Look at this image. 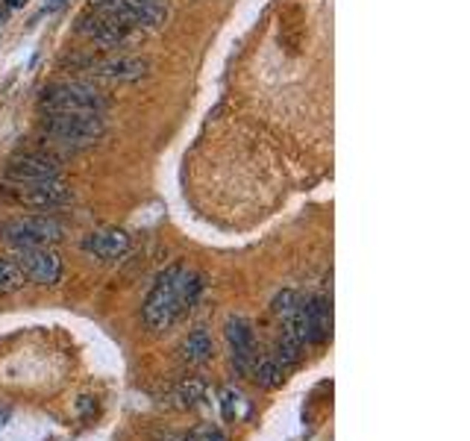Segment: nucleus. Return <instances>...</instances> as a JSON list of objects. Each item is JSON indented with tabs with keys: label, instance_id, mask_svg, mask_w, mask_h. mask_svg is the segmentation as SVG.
I'll return each instance as SVG.
<instances>
[{
	"label": "nucleus",
	"instance_id": "f257e3e1",
	"mask_svg": "<svg viewBox=\"0 0 470 441\" xmlns=\"http://www.w3.org/2000/svg\"><path fill=\"white\" fill-rule=\"evenodd\" d=\"M200 292H203V280L194 271H185L183 265H171L156 280L153 292L141 306L144 327L150 333H165L174 321H180V315H185L197 303Z\"/></svg>",
	"mask_w": 470,
	"mask_h": 441
},
{
	"label": "nucleus",
	"instance_id": "f03ea898",
	"mask_svg": "<svg viewBox=\"0 0 470 441\" xmlns=\"http://www.w3.org/2000/svg\"><path fill=\"white\" fill-rule=\"evenodd\" d=\"M44 132L56 141V145L80 150L95 145L104 136V115L92 112H48L44 118Z\"/></svg>",
	"mask_w": 470,
	"mask_h": 441
},
{
	"label": "nucleus",
	"instance_id": "7ed1b4c3",
	"mask_svg": "<svg viewBox=\"0 0 470 441\" xmlns=\"http://www.w3.org/2000/svg\"><path fill=\"white\" fill-rule=\"evenodd\" d=\"M44 112H92L104 115L106 112V97L97 92L95 86L86 83H56L50 88H44L41 94Z\"/></svg>",
	"mask_w": 470,
	"mask_h": 441
},
{
	"label": "nucleus",
	"instance_id": "20e7f679",
	"mask_svg": "<svg viewBox=\"0 0 470 441\" xmlns=\"http://www.w3.org/2000/svg\"><path fill=\"white\" fill-rule=\"evenodd\" d=\"M92 6L97 13L121 21V24L144 27V30L162 27L167 18L165 0H92Z\"/></svg>",
	"mask_w": 470,
	"mask_h": 441
},
{
	"label": "nucleus",
	"instance_id": "39448f33",
	"mask_svg": "<svg viewBox=\"0 0 470 441\" xmlns=\"http://www.w3.org/2000/svg\"><path fill=\"white\" fill-rule=\"evenodd\" d=\"M0 236H4V241H9L15 250L44 248V245H53V241L62 238V227L48 215H18V218H9L6 224L0 227Z\"/></svg>",
	"mask_w": 470,
	"mask_h": 441
},
{
	"label": "nucleus",
	"instance_id": "423d86ee",
	"mask_svg": "<svg viewBox=\"0 0 470 441\" xmlns=\"http://www.w3.org/2000/svg\"><path fill=\"white\" fill-rule=\"evenodd\" d=\"M6 201L32 209H56L71 203V189L59 180H39V183H6Z\"/></svg>",
	"mask_w": 470,
	"mask_h": 441
},
{
	"label": "nucleus",
	"instance_id": "0eeeda50",
	"mask_svg": "<svg viewBox=\"0 0 470 441\" xmlns=\"http://www.w3.org/2000/svg\"><path fill=\"white\" fill-rule=\"evenodd\" d=\"M15 265L27 280L39 283V285H56L62 280V256L50 245L21 248L15 253Z\"/></svg>",
	"mask_w": 470,
	"mask_h": 441
},
{
	"label": "nucleus",
	"instance_id": "6e6552de",
	"mask_svg": "<svg viewBox=\"0 0 470 441\" xmlns=\"http://www.w3.org/2000/svg\"><path fill=\"white\" fill-rule=\"evenodd\" d=\"M77 32L86 36L88 41L100 44V48H118V44H124L130 39L132 27L121 24V21L109 18L104 13H97V9H88V13L77 18Z\"/></svg>",
	"mask_w": 470,
	"mask_h": 441
},
{
	"label": "nucleus",
	"instance_id": "1a4fd4ad",
	"mask_svg": "<svg viewBox=\"0 0 470 441\" xmlns=\"http://www.w3.org/2000/svg\"><path fill=\"white\" fill-rule=\"evenodd\" d=\"M95 76H104V80H115V83H132L148 76L150 62L141 57H127V53H112V57H97V59H86L83 62Z\"/></svg>",
	"mask_w": 470,
	"mask_h": 441
},
{
	"label": "nucleus",
	"instance_id": "9d476101",
	"mask_svg": "<svg viewBox=\"0 0 470 441\" xmlns=\"http://www.w3.org/2000/svg\"><path fill=\"white\" fill-rule=\"evenodd\" d=\"M227 345H230V359L235 371L248 377L256 362V336H253V324L244 315H232L227 321Z\"/></svg>",
	"mask_w": 470,
	"mask_h": 441
},
{
	"label": "nucleus",
	"instance_id": "9b49d317",
	"mask_svg": "<svg viewBox=\"0 0 470 441\" xmlns=\"http://www.w3.org/2000/svg\"><path fill=\"white\" fill-rule=\"evenodd\" d=\"M9 183H39V180H59V165L50 157H41V153H24L9 162L6 168Z\"/></svg>",
	"mask_w": 470,
	"mask_h": 441
},
{
	"label": "nucleus",
	"instance_id": "f8f14e48",
	"mask_svg": "<svg viewBox=\"0 0 470 441\" xmlns=\"http://www.w3.org/2000/svg\"><path fill=\"white\" fill-rule=\"evenodd\" d=\"M130 248V236L124 233V230H95V233H88L83 238V250L88 253V256L95 259H104V262H112V259H121Z\"/></svg>",
	"mask_w": 470,
	"mask_h": 441
},
{
	"label": "nucleus",
	"instance_id": "ddd939ff",
	"mask_svg": "<svg viewBox=\"0 0 470 441\" xmlns=\"http://www.w3.org/2000/svg\"><path fill=\"white\" fill-rule=\"evenodd\" d=\"M332 338V303L327 297L306 301V345H327Z\"/></svg>",
	"mask_w": 470,
	"mask_h": 441
},
{
	"label": "nucleus",
	"instance_id": "4468645a",
	"mask_svg": "<svg viewBox=\"0 0 470 441\" xmlns=\"http://www.w3.org/2000/svg\"><path fill=\"white\" fill-rule=\"evenodd\" d=\"M180 353L188 365H203V362L212 359V353H215V345H212V336L206 333V329L197 327L194 333H188V338L183 341Z\"/></svg>",
	"mask_w": 470,
	"mask_h": 441
},
{
	"label": "nucleus",
	"instance_id": "2eb2a0df",
	"mask_svg": "<svg viewBox=\"0 0 470 441\" xmlns=\"http://www.w3.org/2000/svg\"><path fill=\"white\" fill-rule=\"evenodd\" d=\"M250 377L256 380V385H259V389L274 392V389H279V385H283L285 368L279 365V362H276L274 356H265V359H256V362H253Z\"/></svg>",
	"mask_w": 470,
	"mask_h": 441
},
{
	"label": "nucleus",
	"instance_id": "dca6fc26",
	"mask_svg": "<svg viewBox=\"0 0 470 441\" xmlns=\"http://www.w3.org/2000/svg\"><path fill=\"white\" fill-rule=\"evenodd\" d=\"M203 394H206L203 380L188 377V380H183V382L174 389L171 400H174V406H180V410H192V406H197L200 400H203Z\"/></svg>",
	"mask_w": 470,
	"mask_h": 441
},
{
	"label": "nucleus",
	"instance_id": "f3484780",
	"mask_svg": "<svg viewBox=\"0 0 470 441\" xmlns=\"http://www.w3.org/2000/svg\"><path fill=\"white\" fill-rule=\"evenodd\" d=\"M303 347H306L303 341H297V338H291L288 333H283V336H279V341H276L274 359L288 371V368H294L300 359H303Z\"/></svg>",
	"mask_w": 470,
	"mask_h": 441
},
{
	"label": "nucleus",
	"instance_id": "a211bd4d",
	"mask_svg": "<svg viewBox=\"0 0 470 441\" xmlns=\"http://www.w3.org/2000/svg\"><path fill=\"white\" fill-rule=\"evenodd\" d=\"M24 274L15 265V259H4L0 256V294H13L24 285Z\"/></svg>",
	"mask_w": 470,
	"mask_h": 441
},
{
	"label": "nucleus",
	"instance_id": "6ab92c4d",
	"mask_svg": "<svg viewBox=\"0 0 470 441\" xmlns=\"http://www.w3.org/2000/svg\"><path fill=\"white\" fill-rule=\"evenodd\" d=\"M300 301H303V297H300L297 292L285 289V292H279V294L274 297L271 309H274V312H276V315H279V318H283V321H285V318H288L291 312H294L297 306H300Z\"/></svg>",
	"mask_w": 470,
	"mask_h": 441
},
{
	"label": "nucleus",
	"instance_id": "aec40b11",
	"mask_svg": "<svg viewBox=\"0 0 470 441\" xmlns=\"http://www.w3.org/2000/svg\"><path fill=\"white\" fill-rule=\"evenodd\" d=\"M180 441H230L227 436H223V429L221 427H212V424H200L194 427L192 433L183 436Z\"/></svg>",
	"mask_w": 470,
	"mask_h": 441
},
{
	"label": "nucleus",
	"instance_id": "412c9836",
	"mask_svg": "<svg viewBox=\"0 0 470 441\" xmlns=\"http://www.w3.org/2000/svg\"><path fill=\"white\" fill-rule=\"evenodd\" d=\"M244 403V397H241V392H235V389H227L221 394V406H223V418H227V421H239V406Z\"/></svg>",
	"mask_w": 470,
	"mask_h": 441
},
{
	"label": "nucleus",
	"instance_id": "4be33fe9",
	"mask_svg": "<svg viewBox=\"0 0 470 441\" xmlns=\"http://www.w3.org/2000/svg\"><path fill=\"white\" fill-rule=\"evenodd\" d=\"M62 4H65V0H50V4L44 6V13H53V9H59Z\"/></svg>",
	"mask_w": 470,
	"mask_h": 441
},
{
	"label": "nucleus",
	"instance_id": "5701e85b",
	"mask_svg": "<svg viewBox=\"0 0 470 441\" xmlns=\"http://www.w3.org/2000/svg\"><path fill=\"white\" fill-rule=\"evenodd\" d=\"M24 4H27V0H6L9 9H18V6H24Z\"/></svg>",
	"mask_w": 470,
	"mask_h": 441
}]
</instances>
